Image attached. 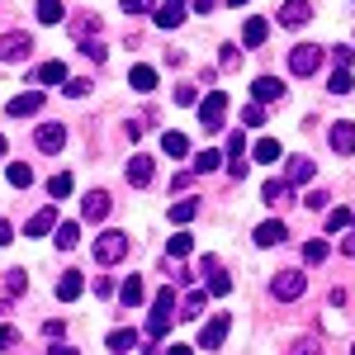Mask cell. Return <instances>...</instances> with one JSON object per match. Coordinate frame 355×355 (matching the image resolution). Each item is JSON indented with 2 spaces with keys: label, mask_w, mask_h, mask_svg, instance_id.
<instances>
[{
  "label": "cell",
  "mask_w": 355,
  "mask_h": 355,
  "mask_svg": "<svg viewBox=\"0 0 355 355\" xmlns=\"http://www.w3.org/2000/svg\"><path fill=\"white\" fill-rule=\"evenodd\" d=\"M157 0H123V15H147Z\"/></svg>",
  "instance_id": "obj_47"
},
{
  "label": "cell",
  "mask_w": 355,
  "mask_h": 355,
  "mask_svg": "<svg viewBox=\"0 0 355 355\" xmlns=\"http://www.w3.org/2000/svg\"><path fill=\"white\" fill-rule=\"evenodd\" d=\"M303 204H308V209H322V204H331V199H327V190H308Z\"/></svg>",
  "instance_id": "obj_49"
},
{
  "label": "cell",
  "mask_w": 355,
  "mask_h": 355,
  "mask_svg": "<svg viewBox=\"0 0 355 355\" xmlns=\"http://www.w3.org/2000/svg\"><path fill=\"white\" fill-rule=\"evenodd\" d=\"M331 152H341V157H351V152H355V123H351V119L331 123Z\"/></svg>",
  "instance_id": "obj_15"
},
{
  "label": "cell",
  "mask_w": 355,
  "mask_h": 355,
  "mask_svg": "<svg viewBox=\"0 0 355 355\" xmlns=\"http://www.w3.org/2000/svg\"><path fill=\"white\" fill-rule=\"evenodd\" d=\"M0 157H5V133H0Z\"/></svg>",
  "instance_id": "obj_58"
},
{
  "label": "cell",
  "mask_w": 355,
  "mask_h": 355,
  "mask_svg": "<svg viewBox=\"0 0 355 355\" xmlns=\"http://www.w3.org/2000/svg\"><path fill=\"white\" fill-rule=\"evenodd\" d=\"M185 10H190V0H166L152 19H157L162 28H180V24H185Z\"/></svg>",
  "instance_id": "obj_12"
},
{
  "label": "cell",
  "mask_w": 355,
  "mask_h": 355,
  "mask_svg": "<svg viewBox=\"0 0 355 355\" xmlns=\"http://www.w3.org/2000/svg\"><path fill=\"white\" fill-rule=\"evenodd\" d=\"M24 232H28V237H48V232H57V204L38 209V214L24 223Z\"/></svg>",
  "instance_id": "obj_11"
},
{
  "label": "cell",
  "mask_w": 355,
  "mask_h": 355,
  "mask_svg": "<svg viewBox=\"0 0 355 355\" xmlns=\"http://www.w3.org/2000/svg\"><path fill=\"white\" fill-rule=\"evenodd\" d=\"M218 166H223L218 152H199V157H194V175H209V171H218Z\"/></svg>",
  "instance_id": "obj_34"
},
{
  "label": "cell",
  "mask_w": 355,
  "mask_h": 355,
  "mask_svg": "<svg viewBox=\"0 0 355 355\" xmlns=\"http://www.w3.org/2000/svg\"><path fill=\"white\" fill-rule=\"evenodd\" d=\"M38 19H43V24H62V19H67V5H62V0H38Z\"/></svg>",
  "instance_id": "obj_24"
},
{
  "label": "cell",
  "mask_w": 355,
  "mask_h": 355,
  "mask_svg": "<svg viewBox=\"0 0 355 355\" xmlns=\"http://www.w3.org/2000/svg\"><path fill=\"white\" fill-rule=\"evenodd\" d=\"M199 218V199H180V204H171V223L175 227H185V223Z\"/></svg>",
  "instance_id": "obj_19"
},
{
  "label": "cell",
  "mask_w": 355,
  "mask_h": 355,
  "mask_svg": "<svg viewBox=\"0 0 355 355\" xmlns=\"http://www.w3.org/2000/svg\"><path fill=\"white\" fill-rule=\"evenodd\" d=\"M81 289H85V275L81 270L57 275V299H62V303H76V299H81Z\"/></svg>",
  "instance_id": "obj_13"
},
{
  "label": "cell",
  "mask_w": 355,
  "mask_h": 355,
  "mask_svg": "<svg viewBox=\"0 0 355 355\" xmlns=\"http://www.w3.org/2000/svg\"><path fill=\"white\" fill-rule=\"evenodd\" d=\"M351 218H355L351 209H331V214H327V232H341V227H351Z\"/></svg>",
  "instance_id": "obj_38"
},
{
  "label": "cell",
  "mask_w": 355,
  "mask_h": 355,
  "mask_svg": "<svg viewBox=\"0 0 355 355\" xmlns=\"http://www.w3.org/2000/svg\"><path fill=\"white\" fill-rule=\"evenodd\" d=\"M67 95H71V100H81V95H90V81H85V76H76V81H67Z\"/></svg>",
  "instance_id": "obj_46"
},
{
  "label": "cell",
  "mask_w": 355,
  "mask_h": 355,
  "mask_svg": "<svg viewBox=\"0 0 355 355\" xmlns=\"http://www.w3.org/2000/svg\"><path fill=\"white\" fill-rule=\"evenodd\" d=\"M166 355H194L190 346H166Z\"/></svg>",
  "instance_id": "obj_56"
},
{
  "label": "cell",
  "mask_w": 355,
  "mask_h": 355,
  "mask_svg": "<svg viewBox=\"0 0 355 355\" xmlns=\"http://www.w3.org/2000/svg\"><path fill=\"white\" fill-rule=\"evenodd\" d=\"M10 346H19V331H15V327H0V351H10Z\"/></svg>",
  "instance_id": "obj_48"
},
{
  "label": "cell",
  "mask_w": 355,
  "mask_h": 355,
  "mask_svg": "<svg viewBox=\"0 0 355 355\" xmlns=\"http://www.w3.org/2000/svg\"><path fill=\"white\" fill-rule=\"evenodd\" d=\"M223 119H227V95H223V90H209L204 105H199V123H204V133H218Z\"/></svg>",
  "instance_id": "obj_2"
},
{
  "label": "cell",
  "mask_w": 355,
  "mask_h": 355,
  "mask_svg": "<svg viewBox=\"0 0 355 355\" xmlns=\"http://www.w3.org/2000/svg\"><path fill=\"white\" fill-rule=\"evenodd\" d=\"M10 185H15V190H28V185H33V171H28V166H10Z\"/></svg>",
  "instance_id": "obj_37"
},
{
  "label": "cell",
  "mask_w": 355,
  "mask_h": 355,
  "mask_svg": "<svg viewBox=\"0 0 355 355\" xmlns=\"http://www.w3.org/2000/svg\"><path fill=\"white\" fill-rule=\"evenodd\" d=\"M204 303H209V294H204V289H194L190 299H185V318H199V313H204Z\"/></svg>",
  "instance_id": "obj_40"
},
{
  "label": "cell",
  "mask_w": 355,
  "mask_h": 355,
  "mask_svg": "<svg viewBox=\"0 0 355 355\" xmlns=\"http://www.w3.org/2000/svg\"><path fill=\"white\" fill-rule=\"evenodd\" d=\"M351 355H355V351H351Z\"/></svg>",
  "instance_id": "obj_60"
},
{
  "label": "cell",
  "mask_w": 355,
  "mask_h": 355,
  "mask_svg": "<svg viewBox=\"0 0 355 355\" xmlns=\"http://www.w3.org/2000/svg\"><path fill=\"white\" fill-rule=\"evenodd\" d=\"M251 157H256V162H279V142H275V137H261V142L251 147Z\"/></svg>",
  "instance_id": "obj_31"
},
{
  "label": "cell",
  "mask_w": 355,
  "mask_h": 355,
  "mask_svg": "<svg viewBox=\"0 0 355 355\" xmlns=\"http://www.w3.org/2000/svg\"><path fill=\"white\" fill-rule=\"evenodd\" d=\"M346 256H351V261H355V232H351V237H346Z\"/></svg>",
  "instance_id": "obj_57"
},
{
  "label": "cell",
  "mask_w": 355,
  "mask_h": 355,
  "mask_svg": "<svg viewBox=\"0 0 355 355\" xmlns=\"http://www.w3.org/2000/svg\"><path fill=\"white\" fill-rule=\"evenodd\" d=\"M266 204H284V199H289V180H266Z\"/></svg>",
  "instance_id": "obj_33"
},
{
  "label": "cell",
  "mask_w": 355,
  "mask_h": 355,
  "mask_svg": "<svg viewBox=\"0 0 355 355\" xmlns=\"http://www.w3.org/2000/svg\"><path fill=\"white\" fill-rule=\"evenodd\" d=\"M119 299H123V308H137V303L147 299V289H142V279H137V275H128V284L119 289Z\"/></svg>",
  "instance_id": "obj_23"
},
{
  "label": "cell",
  "mask_w": 355,
  "mask_h": 355,
  "mask_svg": "<svg viewBox=\"0 0 355 355\" xmlns=\"http://www.w3.org/2000/svg\"><path fill=\"white\" fill-rule=\"evenodd\" d=\"M162 152H166V157H190V137H185V133H166L162 137Z\"/></svg>",
  "instance_id": "obj_25"
},
{
  "label": "cell",
  "mask_w": 355,
  "mask_h": 355,
  "mask_svg": "<svg viewBox=\"0 0 355 355\" xmlns=\"http://www.w3.org/2000/svg\"><path fill=\"white\" fill-rule=\"evenodd\" d=\"M76 242H81V227L76 223H57V251H71Z\"/></svg>",
  "instance_id": "obj_28"
},
{
  "label": "cell",
  "mask_w": 355,
  "mask_h": 355,
  "mask_svg": "<svg viewBox=\"0 0 355 355\" xmlns=\"http://www.w3.org/2000/svg\"><path fill=\"white\" fill-rule=\"evenodd\" d=\"M251 95H256V105H275V100H284V85L275 81V76H261V81L251 85Z\"/></svg>",
  "instance_id": "obj_16"
},
{
  "label": "cell",
  "mask_w": 355,
  "mask_h": 355,
  "mask_svg": "<svg viewBox=\"0 0 355 355\" xmlns=\"http://www.w3.org/2000/svg\"><path fill=\"white\" fill-rule=\"evenodd\" d=\"M24 289H28L24 270H10V275H5V294H10V299H19V294H24Z\"/></svg>",
  "instance_id": "obj_36"
},
{
  "label": "cell",
  "mask_w": 355,
  "mask_h": 355,
  "mask_svg": "<svg viewBox=\"0 0 355 355\" xmlns=\"http://www.w3.org/2000/svg\"><path fill=\"white\" fill-rule=\"evenodd\" d=\"M331 57H336V67H351V62H355L351 48H331Z\"/></svg>",
  "instance_id": "obj_51"
},
{
  "label": "cell",
  "mask_w": 355,
  "mask_h": 355,
  "mask_svg": "<svg viewBox=\"0 0 355 355\" xmlns=\"http://www.w3.org/2000/svg\"><path fill=\"white\" fill-rule=\"evenodd\" d=\"M43 336H48V341H62V336H67V322H62V318H48V322H43Z\"/></svg>",
  "instance_id": "obj_43"
},
{
  "label": "cell",
  "mask_w": 355,
  "mask_h": 355,
  "mask_svg": "<svg viewBox=\"0 0 355 355\" xmlns=\"http://www.w3.org/2000/svg\"><path fill=\"white\" fill-rule=\"evenodd\" d=\"M48 194H53V199H67V194H71V175H67V171H57L53 180H48Z\"/></svg>",
  "instance_id": "obj_35"
},
{
  "label": "cell",
  "mask_w": 355,
  "mask_h": 355,
  "mask_svg": "<svg viewBox=\"0 0 355 355\" xmlns=\"http://www.w3.org/2000/svg\"><path fill=\"white\" fill-rule=\"evenodd\" d=\"M232 5H246V0H232Z\"/></svg>",
  "instance_id": "obj_59"
},
{
  "label": "cell",
  "mask_w": 355,
  "mask_h": 355,
  "mask_svg": "<svg viewBox=\"0 0 355 355\" xmlns=\"http://www.w3.org/2000/svg\"><path fill=\"white\" fill-rule=\"evenodd\" d=\"M38 81L43 85H67V67H62V62H43V67H38Z\"/></svg>",
  "instance_id": "obj_26"
},
{
  "label": "cell",
  "mask_w": 355,
  "mask_h": 355,
  "mask_svg": "<svg viewBox=\"0 0 355 355\" xmlns=\"http://www.w3.org/2000/svg\"><path fill=\"white\" fill-rule=\"evenodd\" d=\"M81 53L90 57V62H105V43H90V38H81Z\"/></svg>",
  "instance_id": "obj_45"
},
{
  "label": "cell",
  "mask_w": 355,
  "mask_h": 355,
  "mask_svg": "<svg viewBox=\"0 0 355 355\" xmlns=\"http://www.w3.org/2000/svg\"><path fill=\"white\" fill-rule=\"evenodd\" d=\"M171 322H175V294H171V289H162V294L152 299V318H147V336H152V341H162L166 331H171Z\"/></svg>",
  "instance_id": "obj_1"
},
{
  "label": "cell",
  "mask_w": 355,
  "mask_h": 355,
  "mask_svg": "<svg viewBox=\"0 0 355 355\" xmlns=\"http://www.w3.org/2000/svg\"><path fill=\"white\" fill-rule=\"evenodd\" d=\"M128 180H133L137 190H147V185H152V162H147V157H133V162H128Z\"/></svg>",
  "instance_id": "obj_20"
},
{
  "label": "cell",
  "mask_w": 355,
  "mask_h": 355,
  "mask_svg": "<svg viewBox=\"0 0 355 355\" xmlns=\"http://www.w3.org/2000/svg\"><path fill=\"white\" fill-rule=\"evenodd\" d=\"M308 19H313V5H308V0H289V5L279 10V24L284 28H303Z\"/></svg>",
  "instance_id": "obj_14"
},
{
  "label": "cell",
  "mask_w": 355,
  "mask_h": 355,
  "mask_svg": "<svg viewBox=\"0 0 355 355\" xmlns=\"http://www.w3.org/2000/svg\"><path fill=\"white\" fill-rule=\"evenodd\" d=\"M28 53H33V38H28V33H19V28L0 38V62H24Z\"/></svg>",
  "instance_id": "obj_7"
},
{
  "label": "cell",
  "mask_w": 355,
  "mask_h": 355,
  "mask_svg": "<svg viewBox=\"0 0 355 355\" xmlns=\"http://www.w3.org/2000/svg\"><path fill=\"white\" fill-rule=\"evenodd\" d=\"M303 289H308V279H303L299 270H279V275H275V284H270V294H275V299H284V303L303 299Z\"/></svg>",
  "instance_id": "obj_6"
},
{
  "label": "cell",
  "mask_w": 355,
  "mask_h": 355,
  "mask_svg": "<svg viewBox=\"0 0 355 355\" xmlns=\"http://www.w3.org/2000/svg\"><path fill=\"white\" fill-rule=\"evenodd\" d=\"M33 142H38V152H62V147H67V128H62V123H43V128L33 133Z\"/></svg>",
  "instance_id": "obj_10"
},
{
  "label": "cell",
  "mask_w": 355,
  "mask_h": 355,
  "mask_svg": "<svg viewBox=\"0 0 355 355\" xmlns=\"http://www.w3.org/2000/svg\"><path fill=\"white\" fill-rule=\"evenodd\" d=\"M43 100H48L43 90H24V95H15V100L5 105V114H10V119H28V114L43 110Z\"/></svg>",
  "instance_id": "obj_8"
},
{
  "label": "cell",
  "mask_w": 355,
  "mask_h": 355,
  "mask_svg": "<svg viewBox=\"0 0 355 355\" xmlns=\"http://www.w3.org/2000/svg\"><path fill=\"white\" fill-rule=\"evenodd\" d=\"M227 327H232V318H227V313H214V318L199 327V346H204V351H218L223 341H227Z\"/></svg>",
  "instance_id": "obj_5"
},
{
  "label": "cell",
  "mask_w": 355,
  "mask_h": 355,
  "mask_svg": "<svg viewBox=\"0 0 355 355\" xmlns=\"http://www.w3.org/2000/svg\"><path fill=\"white\" fill-rule=\"evenodd\" d=\"M214 5H218V0H194V10H199V15H209Z\"/></svg>",
  "instance_id": "obj_54"
},
{
  "label": "cell",
  "mask_w": 355,
  "mask_h": 355,
  "mask_svg": "<svg viewBox=\"0 0 355 355\" xmlns=\"http://www.w3.org/2000/svg\"><path fill=\"white\" fill-rule=\"evenodd\" d=\"M242 123H246V128H261V123H266V105H246Z\"/></svg>",
  "instance_id": "obj_39"
},
{
  "label": "cell",
  "mask_w": 355,
  "mask_h": 355,
  "mask_svg": "<svg viewBox=\"0 0 355 355\" xmlns=\"http://www.w3.org/2000/svg\"><path fill=\"white\" fill-rule=\"evenodd\" d=\"M48 355H81V351H76V346H53Z\"/></svg>",
  "instance_id": "obj_55"
},
{
  "label": "cell",
  "mask_w": 355,
  "mask_h": 355,
  "mask_svg": "<svg viewBox=\"0 0 355 355\" xmlns=\"http://www.w3.org/2000/svg\"><path fill=\"white\" fill-rule=\"evenodd\" d=\"M284 237H289V232H284V223H279V218H270V223L256 227V246H279Z\"/></svg>",
  "instance_id": "obj_18"
},
{
  "label": "cell",
  "mask_w": 355,
  "mask_h": 355,
  "mask_svg": "<svg viewBox=\"0 0 355 355\" xmlns=\"http://www.w3.org/2000/svg\"><path fill=\"white\" fill-rule=\"evenodd\" d=\"M128 237H123V232H105V237H100V242H95V261H100V266H114V261H123V256H128Z\"/></svg>",
  "instance_id": "obj_4"
},
{
  "label": "cell",
  "mask_w": 355,
  "mask_h": 355,
  "mask_svg": "<svg viewBox=\"0 0 355 355\" xmlns=\"http://www.w3.org/2000/svg\"><path fill=\"white\" fill-rule=\"evenodd\" d=\"M351 67H336V71H331V81H327V90L331 95H351Z\"/></svg>",
  "instance_id": "obj_30"
},
{
  "label": "cell",
  "mask_w": 355,
  "mask_h": 355,
  "mask_svg": "<svg viewBox=\"0 0 355 355\" xmlns=\"http://www.w3.org/2000/svg\"><path fill=\"white\" fill-rule=\"evenodd\" d=\"M303 256H308L313 266H322V261H327V242H318V237H313V242L303 246Z\"/></svg>",
  "instance_id": "obj_41"
},
{
  "label": "cell",
  "mask_w": 355,
  "mask_h": 355,
  "mask_svg": "<svg viewBox=\"0 0 355 355\" xmlns=\"http://www.w3.org/2000/svg\"><path fill=\"white\" fill-rule=\"evenodd\" d=\"M128 85H133V90H157V71H152V67H133V71H128Z\"/></svg>",
  "instance_id": "obj_27"
},
{
  "label": "cell",
  "mask_w": 355,
  "mask_h": 355,
  "mask_svg": "<svg viewBox=\"0 0 355 355\" xmlns=\"http://www.w3.org/2000/svg\"><path fill=\"white\" fill-rule=\"evenodd\" d=\"M71 33H76V38H90V33H100V19H95V15H90V19H76Z\"/></svg>",
  "instance_id": "obj_42"
},
{
  "label": "cell",
  "mask_w": 355,
  "mask_h": 355,
  "mask_svg": "<svg viewBox=\"0 0 355 355\" xmlns=\"http://www.w3.org/2000/svg\"><path fill=\"white\" fill-rule=\"evenodd\" d=\"M294 355H322V346H318V341L308 336V341H299V346H294Z\"/></svg>",
  "instance_id": "obj_50"
},
{
  "label": "cell",
  "mask_w": 355,
  "mask_h": 355,
  "mask_svg": "<svg viewBox=\"0 0 355 355\" xmlns=\"http://www.w3.org/2000/svg\"><path fill=\"white\" fill-rule=\"evenodd\" d=\"M81 218L85 223H105V218H110V194L90 190V194H85V204H81Z\"/></svg>",
  "instance_id": "obj_9"
},
{
  "label": "cell",
  "mask_w": 355,
  "mask_h": 355,
  "mask_svg": "<svg viewBox=\"0 0 355 355\" xmlns=\"http://www.w3.org/2000/svg\"><path fill=\"white\" fill-rule=\"evenodd\" d=\"M227 171H232L237 180H242V175H246V152H242V133H232V137H227Z\"/></svg>",
  "instance_id": "obj_17"
},
{
  "label": "cell",
  "mask_w": 355,
  "mask_h": 355,
  "mask_svg": "<svg viewBox=\"0 0 355 355\" xmlns=\"http://www.w3.org/2000/svg\"><path fill=\"white\" fill-rule=\"evenodd\" d=\"M313 171H318V166L308 162V157H289V185H303V180H313Z\"/></svg>",
  "instance_id": "obj_22"
},
{
  "label": "cell",
  "mask_w": 355,
  "mask_h": 355,
  "mask_svg": "<svg viewBox=\"0 0 355 355\" xmlns=\"http://www.w3.org/2000/svg\"><path fill=\"white\" fill-rule=\"evenodd\" d=\"M194 100H199V85H175V105H194Z\"/></svg>",
  "instance_id": "obj_44"
},
{
  "label": "cell",
  "mask_w": 355,
  "mask_h": 355,
  "mask_svg": "<svg viewBox=\"0 0 355 355\" xmlns=\"http://www.w3.org/2000/svg\"><path fill=\"white\" fill-rule=\"evenodd\" d=\"M318 67H322V48H313V43H299L289 53V71L294 76H318Z\"/></svg>",
  "instance_id": "obj_3"
},
{
  "label": "cell",
  "mask_w": 355,
  "mask_h": 355,
  "mask_svg": "<svg viewBox=\"0 0 355 355\" xmlns=\"http://www.w3.org/2000/svg\"><path fill=\"white\" fill-rule=\"evenodd\" d=\"M123 133H128V137L137 142V137H142V119H128V123H123Z\"/></svg>",
  "instance_id": "obj_52"
},
{
  "label": "cell",
  "mask_w": 355,
  "mask_h": 355,
  "mask_svg": "<svg viewBox=\"0 0 355 355\" xmlns=\"http://www.w3.org/2000/svg\"><path fill=\"white\" fill-rule=\"evenodd\" d=\"M10 242H15V227H10V223L0 218V246H10Z\"/></svg>",
  "instance_id": "obj_53"
},
{
  "label": "cell",
  "mask_w": 355,
  "mask_h": 355,
  "mask_svg": "<svg viewBox=\"0 0 355 355\" xmlns=\"http://www.w3.org/2000/svg\"><path fill=\"white\" fill-rule=\"evenodd\" d=\"M133 346H137V331H133V327H119V331H110V351H119V355H123V351H133Z\"/></svg>",
  "instance_id": "obj_29"
},
{
  "label": "cell",
  "mask_w": 355,
  "mask_h": 355,
  "mask_svg": "<svg viewBox=\"0 0 355 355\" xmlns=\"http://www.w3.org/2000/svg\"><path fill=\"white\" fill-rule=\"evenodd\" d=\"M166 251H171V256L180 261V256H190V251H194V237H190V232H175V237L166 242Z\"/></svg>",
  "instance_id": "obj_32"
},
{
  "label": "cell",
  "mask_w": 355,
  "mask_h": 355,
  "mask_svg": "<svg viewBox=\"0 0 355 355\" xmlns=\"http://www.w3.org/2000/svg\"><path fill=\"white\" fill-rule=\"evenodd\" d=\"M266 33H270V24H266V19H246L242 43H246V48H261V43H266Z\"/></svg>",
  "instance_id": "obj_21"
}]
</instances>
